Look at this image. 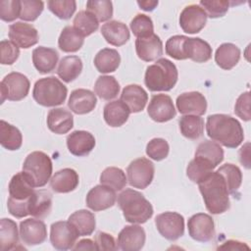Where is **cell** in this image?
<instances>
[{
    "instance_id": "1",
    "label": "cell",
    "mask_w": 251,
    "mask_h": 251,
    "mask_svg": "<svg viewBox=\"0 0 251 251\" xmlns=\"http://www.w3.org/2000/svg\"><path fill=\"white\" fill-rule=\"evenodd\" d=\"M206 131L212 140L227 148L238 147L244 139L240 123L235 118L225 114L208 116Z\"/></svg>"
},
{
    "instance_id": "2",
    "label": "cell",
    "mask_w": 251,
    "mask_h": 251,
    "mask_svg": "<svg viewBox=\"0 0 251 251\" xmlns=\"http://www.w3.org/2000/svg\"><path fill=\"white\" fill-rule=\"evenodd\" d=\"M206 209L214 215L223 214L229 208V196L226 183L218 172H212L198 183Z\"/></svg>"
},
{
    "instance_id": "3",
    "label": "cell",
    "mask_w": 251,
    "mask_h": 251,
    "mask_svg": "<svg viewBox=\"0 0 251 251\" xmlns=\"http://www.w3.org/2000/svg\"><path fill=\"white\" fill-rule=\"evenodd\" d=\"M8 188L10 197L7 201V207L9 213L18 219L29 215L30 197L35 190L25 174L20 172L13 176Z\"/></svg>"
},
{
    "instance_id": "4",
    "label": "cell",
    "mask_w": 251,
    "mask_h": 251,
    "mask_svg": "<svg viewBox=\"0 0 251 251\" xmlns=\"http://www.w3.org/2000/svg\"><path fill=\"white\" fill-rule=\"evenodd\" d=\"M118 205L130 224H144L153 216L151 203L139 191L126 188L118 196Z\"/></svg>"
},
{
    "instance_id": "5",
    "label": "cell",
    "mask_w": 251,
    "mask_h": 251,
    "mask_svg": "<svg viewBox=\"0 0 251 251\" xmlns=\"http://www.w3.org/2000/svg\"><path fill=\"white\" fill-rule=\"evenodd\" d=\"M177 78L176 65L166 58H161L147 67L144 83L150 91H170L176 85Z\"/></svg>"
},
{
    "instance_id": "6",
    "label": "cell",
    "mask_w": 251,
    "mask_h": 251,
    "mask_svg": "<svg viewBox=\"0 0 251 251\" xmlns=\"http://www.w3.org/2000/svg\"><path fill=\"white\" fill-rule=\"evenodd\" d=\"M68 94V88L55 76L38 79L33 86V99L41 106L55 107L62 105Z\"/></svg>"
},
{
    "instance_id": "7",
    "label": "cell",
    "mask_w": 251,
    "mask_h": 251,
    "mask_svg": "<svg viewBox=\"0 0 251 251\" xmlns=\"http://www.w3.org/2000/svg\"><path fill=\"white\" fill-rule=\"evenodd\" d=\"M52 161L42 151L29 153L23 165V173L33 187L44 186L52 175Z\"/></svg>"
},
{
    "instance_id": "8",
    "label": "cell",
    "mask_w": 251,
    "mask_h": 251,
    "mask_svg": "<svg viewBox=\"0 0 251 251\" xmlns=\"http://www.w3.org/2000/svg\"><path fill=\"white\" fill-rule=\"evenodd\" d=\"M29 87V80L24 74L18 72L8 74L0 83L1 103L6 99L10 101L23 100L28 94Z\"/></svg>"
},
{
    "instance_id": "9",
    "label": "cell",
    "mask_w": 251,
    "mask_h": 251,
    "mask_svg": "<svg viewBox=\"0 0 251 251\" xmlns=\"http://www.w3.org/2000/svg\"><path fill=\"white\" fill-rule=\"evenodd\" d=\"M154 173V164L144 157L133 160L126 169L129 185L139 189L146 188L152 182Z\"/></svg>"
},
{
    "instance_id": "10",
    "label": "cell",
    "mask_w": 251,
    "mask_h": 251,
    "mask_svg": "<svg viewBox=\"0 0 251 251\" xmlns=\"http://www.w3.org/2000/svg\"><path fill=\"white\" fill-rule=\"evenodd\" d=\"M159 233L170 241H175L184 233V218L176 212H165L155 219Z\"/></svg>"
},
{
    "instance_id": "11",
    "label": "cell",
    "mask_w": 251,
    "mask_h": 251,
    "mask_svg": "<svg viewBox=\"0 0 251 251\" xmlns=\"http://www.w3.org/2000/svg\"><path fill=\"white\" fill-rule=\"evenodd\" d=\"M78 236L75 227L68 221H60L51 225L50 241L57 250L73 249Z\"/></svg>"
},
{
    "instance_id": "12",
    "label": "cell",
    "mask_w": 251,
    "mask_h": 251,
    "mask_svg": "<svg viewBox=\"0 0 251 251\" xmlns=\"http://www.w3.org/2000/svg\"><path fill=\"white\" fill-rule=\"evenodd\" d=\"M190 237L198 242H208L215 235V224L212 217L205 213L191 216L187 222Z\"/></svg>"
},
{
    "instance_id": "13",
    "label": "cell",
    "mask_w": 251,
    "mask_h": 251,
    "mask_svg": "<svg viewBox=\"0 0 251 251\" xmlns=\"http://www.w3.org/2000/svg\"><path fill=\"white\" fill-rule=\"evenodd\" d=\"M207 14L197 4H191L183 8L179 16V25L186 33H197L206 25Z\"/></svg>"
},
{
    "instance_id": "14",
    "label": "cell",
    "mask_w": 251,
    "mask_h": 251,
    "mask_svg": "<svg viewBox=\"0 0 251 251\" xmlns=\"http://www.w3.org/2000/svg\"><path fill=\"white\" fill-rule=\"evenodd\" d=\"M149 117L157 123H165L176 115L172 98L167 94H155L147 107Z\"/></svg>"
},
{
    "instance_id": "15",
    "label": "cell",
    "mask_w": 251,
    "mask_h": 251,
    "mask_svg": "<svg viewBox=\"0 0 251 251\" xmlns=\"http://www.w3.org/2000/svg\"><path fill=\"white\" fill-rule=\"evenodd\" d=\"M117 200L116 191L106 185L99 184L92 187L85 198L86 206L94 212L103 211L115 205Z\"/></svg>"
},
{
    "instance_id": "16",
    "label": "cell",
    "mask_w": 251,
    "mask_h": 251,
    "mask_svg": "<svg viewBox=\"0 0 251 251\" xmlns=\"http://www.w3.org/2000/svg\"><path fill=\"white\" fill-rule=\"evenodd\" d=\"M9 38L18 47L27 49L38 42L39 36L32 25L16 22L9 26Z\"/></svg>"
},
{
    "instance_id": "17",
    "label": "cell",
    "mask_w": 251,
    "mask_h": 251,
    "mask_svg": "<svg viewBox=\"0 0 251 251\" xmlns=\"http://www.w3.org/2000/svg\"><path fill=\"white\" fill-rule=\"evenodd\" d=\"M20 236L25 245L33 246L41 244L47 238V228L40 220L26 219L20 223Z\"/></svg>"
},
{
    "instance_id": "18",
    "label": "cell",
    "mask_w": 251,
    "mask_h": 251,
    "mask_svg": "<svg viewBox=\"0 0 251 251\" xmlns=\"http://www.w3.org/2000/svg\"><path fill=\"white\" fill-rule=\"evenodd\" d=\"M146 234L138 225L126 226L118 235V247L124 251H138L144 246Z\"/></svg>"
},
{
    "instance_id": "19",
    "label": "cell",
    "mask_w": 251,
    "mask_h": 251,
    "mask_svg": "<svg viewBox=\"0 0 251 251\" xmlns=\"http://www.w3.org/2000/svg\"><path fill=\"white\" fill-rule=\"evenodd\" d=\"M176 108L182 115L202 116L207 110V101L205 96L198 91L184 92L177 96Z\"/></svg>"
},
{
    "instance_id": "20",
    "label": "cell",
    "mask_w": 251,
    "mask_h": 251,
    "mask_svg": "<svg viewBox=\"0 0 251 251\" xmlns=\"http://www.w3.org/2000/svg\"><path fill=\"white\" fill-rule=\"evenodd\" d=\"M67 146L71 154L76 157L88 155L95 147V138L86 130H75L67 136Z\"/></svg>"
},
{
    "instance_id": "21",
    "label": "cell",
    "mask_w": 251,
    "mask_h": 251,
    "mask_svg": "<svg viewBox=\"0 0 251 251\" xmlns=\"http://www.w3.org/2000/svg\"><path fill=\"white\" fill-rule=\"evenodd\" d=\"M96 104L97 98L95 94L91 90L84 88H78L72 91L68 101L70 110L77 115L90 113L94 110Z\"/></svg>"
},
{
    "instance_id": "22",
    "label": "cell",
    "mask_w": 251,
    "mask_h": 251,
    "mask_svg": "<svg viewBox=\"0 0 251 251\" xmlns=\"http://www.w3.org/2000/svg\"><path fill=\"white\" fill-rule=\"evenodd\" d=\"M135 50L139 59L144 62H152L163 55V42L157 34L153 33L148 37L137 38Z\"/></svg>"
},
{
    "instance_id": "23",
    "label": "cell",
    "mask_w": 251,
    "mask_h": 251,
    "mask_svg": "<svg viewBox=\"0 0 251 251\" xmlns=\"http://www.w3.org/2000/svg\"><path fill=\"white\" fill-rule=\"evenodd\" d=\"M79 182L77 173L71 168L56 172L50 179V186L56 193H69L75 190Z\"/></svg>"
},
{
    "instance_id": "24",
    "label": "cell",
    "mask_w": 251,
    "mask_h": 251,
    "mask_svg": "<svg viewBox=\"0 0 251 251\" xmlns=\"http://www.w3.org/2000/svg\"><path fill=\"white\" fill-rule=\"evenodd\" d=\"M48 128L57 134H65L74 126V117L65 108H54L47 115Z\"/></svg>"
},
{
    "instance_id": "25",
    "label": "cell",
    "mask_w": 251,
    "mask_h": 251,
    "mask_svg": "<svg viewBox=\"0 0 251 251\" xmlns=\"http://www.w3.org/2000/svg\"><path fill=\"white\" fill-rule=\"evenodd\" d=\"M120 100L127 106L130 113H138L145 108L148 94L140 85L128 84L123 89Z\"/></svg>"
},
{
    "instance_id": "26",
    "label": "cell",
    "mask_w": 251,
    "mask_h": 251,
    "mask_svg": "<svg viewBox=\"0 0 251 251\" xmlns=\"http://www.w3.org/2000/svg\"><path fill=\"white\" fill-rule=\"evenodd\" d=\"M58 52L49 47L39 46L32 51V63L39 74H48L55 70L58 63Z\"/></svg>"
},
{
    "instance_id": "27",
    "label": "cell",
    "mask_w": 251,
    "mask_h": 251,
    "mask_svg": "<svg viewBox=\"0 0 251 251\" xmlns=\"http://www.w3.org/2000/svg\"><path fill=\"white\" fill-rule=\"evenodd\" d=\"M101 34L113 46H122L129 39V30L126 24L119 21H110L101 27Z\"/></svg>"
},
{
    "instance_id": "28",
    "label": "cell",
    "mask_w": 251,
    "mask_h": 251,
    "mask_svg": "<svg viewBox=\"0 0 251 251\" xmlns=\"http://www.w3.org/2000/svg\"><path fill=\"white\" fill-rule=\"evenodd\" d=\"M129 114V109L122 100H114L107 103L103 110L104 120L112 127H119L126 124Z\"/></svg>"
},
{
    "instance_id": "29",
    "label": "cell",
    "mask_w": 251,
    "mask_h": 251,
    "mask_svg": "<svg viewBox=\"0 0 251 251\" xmlns=\"http://www.w3.org/2000/svg\"><path fill=\"white\" fill-rule=\"evenodd\" d=\"M184 51L187 59L196 63H205L212 57V47L199 37H187L184 42Z\"/></svg>"
},
{
    "instance_id": "30",
    "label": "cell",
    "mask_w": 251,
    "mask_h": 251,
    "mask_svg": "<svg viewBox=\"0 0 251 251\" xmlns=\"http://www.w3.org/2000/svg\"><path fill=\"white\" fill-rule=\"evenodd\" d=\"M68 222L75 227L79 236L92 234L96 226L94 214L84 209L74 212L69 217Z\"/></svg>"
},
{
    "instance_id": "31",
    "label": "cell",
    "mask_w": 251,
    "mask_h": 251,
    "mask_svg": "<svg viewBox=\"0 0 251 251\" xmlns=\"http://www.w3.org/2000/svg\"><path fill=\"white\" fill-rule=\"evenodd\" d=\"M240 59V49L232 43L221 44L215 53V61L223 70H231Z\"/></svg>"
},
{
    "instance_id": "32",
    "label": "cell",
    "mask_w": 251,
    "mask_h": 251,
    "mask_svg": "<svg viewBox=\"0 0 251 251\" xmlns=\"http://www.w3.org/2000/svg\"><path fill=\"white\" fill-rule=\"evenodd\" d=\"M52 208L51 194L44 189L35 190L30 197L29 215L37 219H44L49 215Z\"/></svg>"
},
{
    "instance_id": "33",
    "label": "cell",
    "mask_w": 251,
    "mask_h": 251,
    "mask_svg": "<svg viewBox=\"0 0 251 251\" xmlns=\"http://www.w3.org/2000/svg\"><path fill=\"white\" fill-rule=\"evenodd\" d=\"M121 63L119 52L112 48L101 49L94 58V66L99 73L108 74L115 72Z\"/></svg>"
},
{
    "instance_id": "34",
    "label": "cell",
    "mask_w": 251,
    "mask_h": 251,
    "mask_svg": "<svg viewBox=\"0 0 251 251\" xmlns=\"http://www.w3.org/2000/svg\"><path fill=\"white\" fill-rule=\"evenodd\" d=\"M195 157L208 162L216 168L224 160V150L219 143L212 140H205L196 148Z\"/></svg>"
},
{
    "instance_id": "35",
    "label": "cell",
    "mask_w": 251,
    "mask_h": 251,
    "mask_svg": "<svg viewBox=\"0 0 251 251\" xmlns=\"http://www.w3.org/2000/svg\"><path fill=\"white\" fill-rule=\"evenodd\" d=\"M84 42V36L81 35L74 26L67 25L63 28L58 39L59 48L66 53L78 51Z\"/></svg>"
},
{
    "instance_id": "36",
    "label": "cell",
    "mask_w": 251,
    "mask_h": 251,
    "mask_svg": "<svg viewBox=\"0 0 251 251\" xmlns=\"http://www.w3.org/2000/svg\"><path fill=\"white\" fill-rule=\"evenodd\" d=\"M82 71L81 59L77 56H66L61 59L57 68L58 76L65 82L75 80Z\"/></svg>"
},
{
    "instance_id": "37",
    "label": "cell",
    "mask_w": 251,
    "mask_h": 251,
    "mask_svg": "<svg viewBox=\"0 0 251 251\" xmlns=\"http://www.w3.org/2000/svg\"><path fill=\"white\" fill-rule=\"evenodd\" d=\"M19 243V233L16 222L3 218L0 221V250L9 251Z\"/></svg>"
},
{
    "instance_id": "38",
    "label": "cell",
    "mask_w": 251,
    "mask_h": 251,
    "mask_svg": "<svg viewBox=\"0 0 251 251\" xmlns=\"http://www.w3.org/2000/svg\"><path fill=\"white\" fill-rule=\"evenodd\" d=\"M0 143L10 151H15L21 148L23 144V135L19 128L1 120L0 122Z\"/></svg>"
},
{
    "instance_id": "39",
    "label": "cell",
    "mask_w": 251,
    "mask_h": 251,
    "mask_svg": "<svg viewBox=\"0 0 251 251\" xmlns=\"http://www.w3.org/2000/svg\"><path fill=\"white\" fill-rule=\"evenodd\" d=\"M181 134L188 139H198L204 132V120L200 116L183 115L178 122Z\"/></svg>"
},
{
    "instance_id": "40",
    "label": "cell",
    "mask_w": 251,
    "mask_h": 251,
    "mask_svg": "<svg viewBox=\"0 0 251 251\" xmlns=\"http://www.w3.org/2000/svg\"><path fill=\"white\" fill-rule=\"evenodd\" d=\"M95 94L104 100L116 98L120 92V84L112 75H100L94 84Z\"/></svg>"
},
{
    "instance_id": "41",
    "label": "cell",
    "mask_w": 251,
    "mask_h": 251,
    "mask_svg": "<svg viewBox=\"0 0 251 251\" xmlns=\"http://www.w3.org/2000/svg\"><path fill=\"white\" fill-rule=\"evenodd\" d=\"M126 176L124 171L117 167H108L100 175V182L115 191L122 190L126 185Z\"/></svg>"
},
{
    "instance_id": "42",
    "label": "cell",
    "mask_w": 251,
    "mask_h": 251,
    "mask_svg": "<svg viewBox=\"0 0 251 251\" xmlns=\"http://www.w3.org/2000/svg\"><path fill=\"white\" fill-rule=\"evenodd\" d=\"M73 24L75 29L84 37L92 34L99 26V22L96 17L86 10L79 11L75 16Z\"/></svg>"
},
{
    "instance_id": "43",
    "label": "cell",
    "mask_w": 251,
    "mask_h": 251,
    "mask_svg": "<svg viewBox=\"0 0 251 251\" xmlns=\"http://www.w3.org/2000/svg\"><path fill=\"white\" fill-rule=\"evenodd\" d=\"M224 177L229 194H233L238 190L242 182V173L240 169L230 163H226L217 170Z\"/></svg>"
},
{
    "instance_id": "44",
    "label": "cell",
    "mask_w": 251,
    "mask_h": 251,
    "mask_svg": "<svg viewBox=\"0 0 251 251\" xmlns=\"http://www.w3.org/2000/svg\"><path fill=\"white\" fill-rule=\"evenodd\" d=\"M214 169L215 168L208 162L200 158L194 157V159L190 161L186 168V175L191 181L199 183L208 175H210Z\"/></svg>"
},
{
    "instance_id": "45",
    "label": "cell",
    "mask_w": 251,
    "mask_h": 251,
    "mask_svg": "<svg viewBox=\"0 0 251 251\" xmlns=\"http://www.w3.org/2000/svg\"><path fill=\"white\" fill-rule=\"evenodd\" d=\"M130 29L137 38H144L154 33V25L151 18L144 14H137L129 24Z\"/></svg>"
},
{
    "instance_id": "46",
    "label": "cell",
    "mask_w": 251,
    "mask_h": 251,
    "mask_svg": "<svg viewBox=\"0 0 251 251\" xmlns=\"http://www.w3.org/2000/svg\"><path fill=\"white\" fill-rule=\"evenodd\" d=\"M86 11L93 14L98 22H106L113 17V4L109 0H89Z\"/></svg>"
},
{
    "instance_id": "47",
    "label": "cell",
    "mask_w": 251,
    "mask_h": 251,
    "mask_svg": "<svg viewBox=\"0 0 251 251\" xmlns=\"http://www.w3.org/2000/svg\"><path fill=\"white\" fill-rule=\"evenodd\" d=\"M47 7L59 19L69 20L75 12L76 3L74 0H50Z\"/></svg>"
},
{
    "instance_id": "48",
    "label": "cell",
    "mask_w": 251,
    "mask_h": 251,
    "mask_svg": "<svg viewBox=\"0 0 251 251\" xmlns=\"http://www.w3.org/2000/svg\"><path fill=\"white\" fill-rule=\"evenodd\" d=\"M44 9V2L38 0H22L20 19L26 22L35 21Z\"/></svg>"
},
{
    "instance_id": "49",
    "label": "cell",
    "mask_w": 251,
    "mask_h": 251,
    "mask_svg": "<svg viewBox=\"0 0 251 251\" xmlns=\"http://www.w3.org/2000/svg\"><path fill=\"white\" fill-rule=\"evenodd\" d=\"M187 36L184 35H174L171 36L165 45V50L167 55L176 60H185L187 59L184 51V42Z\"/></svg>"
},
{
    "instance_id": "50",
    "label": "cell",
    "mask_w": 251,
    "mask_h": 251,
    "mask_svg": "<svg viewBox=\"0 0 251 251\" xmlns=\"http://www.w3.org/2000/svg\"><path fill=\"white\" fill-rule=\"evenodd\" d=\"M170 146L164 138H153L146 146V154L155 161H162L168 157Z\"/></svg>"
},
{
    "instance_id": "51",
    "label": "cell",
    "mask_w": 251,
    "mask_h": 251,
    "mask_svg": "<svg viewBox=\"0 0 251 251\" xmlns=\"http://www.w3.org/2000/svg\"><path fill=\"white\" fill-rule=\"evenodd\" d=\"M200 6L204 9L207 17L216 19L224 17L229 7V2L226 0H201Z\"/></svg>"
},
{
    "instance_id": "52",
    "label": "cell",
    "mask_w": 251,
    "mask_h": 251,
    "mask_svg": "<svg viewBox=\"0 0 251 251\" xmlns=\"http://www.w3.org/2000/svg\"><path fill=\"white\" fill-rule=\"evenodd\" d=\"M21 1L19 0H1L0 1V18L2 21L11 23L20 18Z\"/></svg>"
},
{
    "instance_id": "53",
    "label": "cell",
    "mask_w": 251,
    "mask_h": 251,
    "mask_svg": "<svg viewBox=\"0 0 251 251\" xmlns=\"http://www.w3.org/2000/svg\"><path fill=\"white\" fill-rule=\"evenodd\" d=\"M0 54L2 65H12L19 58L20 49L11 40L4 39L0 42Z\"/></svg>"
},
{
    "instance_id": "54",
    "label": "cell",
    "mask_w": 251,
    "mask_h": 251,
    "mask_svg": "<svg viewBox=\"0 0 251 251\" xmlns=\"http://www.w3.org/2000/svg\"><path fill=\"white\" fill-rule=\"evenodd\" d=\"M234 113L243 121H250V93L249 91L243 92L237 98L234 105Z\"/></svg>"
},
{
    "instance_id": "55",
    "label": "cell",
    "mask_w": 251,
    "mask_h": 251,
    "mask_svg": "<svg viewBox=\"0 0 251 251\" xmlns=\"http://www.w3.org/2000/svg\"><path fill=\"white\" fill-rule=\"evenodd\" d=\"M94 241L98 250H116L119 248L118 244L115 241V238L111 234L103 231H99L96 233Z\"/></svg>"
},
{
    "instance_id": "56",
    "label": "cell",
    "mask_w": 251,
    "mask_h": 251,
    "mask_svg": "<svg viewBox=\"0 0 251 251\" xmlns=\"http://www.w3.org/2000/svg\"><path fill=\"white\" fill-rule=\"evenodd\" d=\"M73 249L74 250H98L95 241L88 238L81 239L78 242H76L73 247Z\"/></svg>"
},
{
    "instance_id": "57",
    "label": "cell",
    "mask_w": 251,
    "mask_h": 251,
    "mask_svg": "<svg viewBox=\"0 0 251 251\" xmlns=\"http://www.w3.org/2000/svg\"><path fill=\"white\" fill-rule=\"evenodd\" d=\"M246 248L248 249L249 247L247 245H245L242 242L236 241V240H228L226 242H225L223 245H221L219 247V249H229V250H234V249H243Z\"/></svg>"
},
{
    "instance_id": "58",
    "label": "cell",
    "mask_w": 251,
    "mask_h": 251,
    "mask_svg": "<svg viewBox=\"0 0 251 251\" xmlns=\"http://www.w3.org/2000/svg\"><path fill=\"white\" fill-rule=\"evenodd\" d=\"M137 5L139 6L140 9L144 10V11H153L157 5H158V1L156 0H147V1H137Z\"/></svg>"
}]
</instances>
